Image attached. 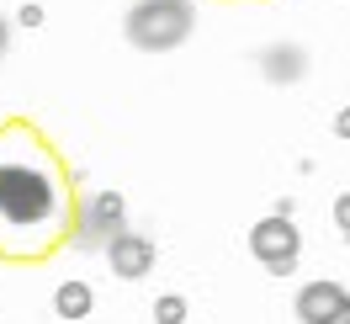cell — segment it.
Wrapping results in <instances>:
<instances>
[{"mask_svg": "<svg viewBox=\"0 0 350 324\" xmlns=\"http://www.w3.org/2000/svg\"><path fill=\"white\" fill-rule=\"evenodd\" d=\"M260 75L271 80V86H297L308 75V48H297V43H271L260 53Z\"/></svg>", "mask_w": 350, "mask_h": 324, "instance_id": "cell-7", "label": "cell"}, {"mask_svg": "<svg viewBox=\"0 0 350 324\" xmlns=\"http://www.w3.org/2000/svg\"><path fill=\"white\" fill-rule=\"evenodd\" d=\"M334 223H340V229H345V234H350V192L340 197V202H334Z\"/></svg>", "mask_w": 350, "mask_h": 324, "instance_id": "cell-10", "label": "cell"}, {"mask_svg": "<svg viewBox=\"0 0 350 324\" xmlns=\"http://www.w3.org/2000/svg\"><path fill=\"white\" fill-rule=\"evenodd\" d=\"M297 319L303 324H350V292L340 282H308L297 292Z\"/></svg>", "mask_w": 350, "mask_h": 324, "instance_id": "cell-5", "label": "cell"}, {"mask_svg": "<svg viewBox=\"0 0 350 324\" xmlns=\"http://www.w3.org/2000/svg\"><path fill=\"white\" fill-rule=\"evenodd\" d=\"M334 133H340V138H350V107L340 112V117H334Z\"/></svg>", "mask_w": 350, "mask_h": 324, "instance_id": "cell-11", "label": "cell"}, {"mask_svg": "<svg viewBox=\"0 0 350 324\" xmlns=\"http://www.w3.org/2000/svg\"><path fill=\"white\" fill-rule=\"evenodd\" d=\"M122 218H128V202H122L117 192H101V197H90L85 208H80L75 239H80V245H111V239L122 234Z\"/></svg>", "mask_w": 350, "mask_h": 324, "instance_id": "cell-4", "label": "cell"}, {"mask_svg": "<svg viewBox=\"0 0 350 324\" xmlns=\"http://www.w3.org/2000/svg\"><path fill=\"white\" fill-rule=\"evenodd\" d=\"M5 43H11V32H5V16H0V53H5Z\"/></svg>", "mask_w": 350, "mask_h": 324, "instance_id": "cell-12", "label": "cell"}, {"mask_svg": "<svg viewBox=\"0 0 350 324\" xmlns=\"http://www.w3.org/2000/svg\"><path fill=\"white\" fill-rule=\"evenodd\" d=\"M191 22H197L191 0H138L122 22V32L144 53H165V48H180L191 38Z\"/></svg>", "mask_w": 350, "mask_h": 324, "instance_id": "cell-2", "label": "cell"}, {"mask_svg": "<svg viewBox=\"0 0 350 324\" xmlns=\"http://www.w3.org/2000/svg\"><path fill=\"white\" fill-rule=\"evenodd\" d=\"M154 319H159V324H180V319H186V298L165 292V298L154 303Z\"/></svg>", "mask_w": 350, "mask_h": 324, "instance_id": "cell-9", "label": "cell"}, {"mask_svg": "<svg viewBox=\"0 0 350 324\" xmlns=\"http://www.w3.org/2000/svg\"><path fill=\"white\" fill-rule=\"evenodd\" d=\"M107 260H111V271L122 282H138V277L154 271V245L144 234H128V229H122V234L107 245Z\"/></svg>", "mask_w": 350, "mask_h": 324, "instance_id": "cell-6", "label": "cell"}, {"mask_svg": "<svg viewBox=\"0 0 350 324\" xmlns=\"http://www.w3.org/2000/svg\"><path fill=\"white\" fill-rule=\"evenodd\" d=\"M297 250H303V239H297V229H292L286 213L260 218V223L250 229V256L260 260L265 271H276V277H286V271L297 266Z\"/></svg>", "mask_w": 350, "mask_h": 324, "instance_id": "cell-3", "label": "cell"}, {"mask_svg": "<svg viewBox=\"0 0 350 324\" xmlns=\"http://www.w3.org/2000/svg\"><path fill=\"white\" fill-rule=\"evenodd\" d=\"M90 287L85 282H64V287H59V314H64V319H85L90 314Z\"/></svg>", "mask_w": 350, "mask_h": 324, "instance_id": "cell-8", "label": "cell"}, {"mask_svg": "<svg viewBox=\"0 0 350 324\" xmlns=\"http://www.w3.org/2000/svg\"><path fill=\"white\" fill-rule=\"evenodd\" d=\"M80 223L59 149L32 123H0V260H48Z\"/></svg>", "mask_w": 350, "mask_h": 324, "instance_id": "cell-1", "label": "cell"}]
</instances>
